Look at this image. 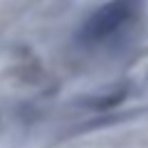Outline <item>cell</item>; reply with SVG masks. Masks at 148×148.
Returning <instances> with one entry per match:
<instances>
[{
  "label": "cell",
  "instance_id": "cell-1",
  "mask_svg": "<svg viewBox=\"0 0 148 148\" xmlns=\"http://www.w3.org/2000/svg\"><path fill=\"white\" fill-rule=\"evenodd\" d=\"M143 9V0H109L99 9H95L88 21L81 25L76 39L81 46H99L109 39H116L123 30H127Z\"/></svg>",
  "mask_w": 148,
  "mask_h": 148
}]
</instances>
